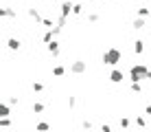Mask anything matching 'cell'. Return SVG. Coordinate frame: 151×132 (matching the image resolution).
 Wrapping results in <instances>:
<instances>
[{
	"label": "cell",
	"mask_w": 151,
	"mask_h": 132,
	"mask_svg": "<svg viewBox=\"0 0 151 132\" xmlns=\"http://www.w3.org/2000/svg\"><path fill=\"white\" fill-rule=\"evenodd\" d=\"M42 26H46V31H48V29H55V26L57 24H53V20H50V18H42V22H40Z\"/></svg>",
	"instance_id": "18"
},
{
	"label": "cell",
	"mask_w": 151,
	"mask_h": 132,
	"mask_svg": "<svg viewBox=\"0 0 151 132\" xmlns=\"http://www.w3.org/2000/svg\"><path fill=\"white\" fill-rule=\"evenodd\" d=\"M53 75H55V77H64V75H66V68L61 66V64L53 66Z\"/></svg>",
	"instance_id": "16"
},
{
	"label": "cell",
	"mask_w": 151,
	"mask_h": 132,
	"mask_svg": "<svg viewBox=\"0 0 151 132\" xmlns=\"http://www.w3.org/2000/svg\"><path fill=\"white\" fill-rule=\"evenodd\" d=\"M134 121H136V125H138V128H147V119H145L142 114H138V117L134 119Z\"/></svg>",
	"instance_id": "20"
},
{
	"label": "cell",
	"mask_w": 151,
	"mask_h": 132,
	"mask_svg": "<svg viewBox=\"0 0 151 132\" xmlns=\"http://www.w3.org/2000/svg\"><path fill=\"white\" fill-rule=\"evenodd\" d=\"M134 53H136V55H142V53H145V42L142 40L134 42Z\"/></svg>",
	"instance_id": "12"
},
{
	"label": "cell",
	"mask_w": 151,
	"mask_h": 132,
	"mask_svg": "<svg viewBox=\"0 0 151 132\" xmlns=\"http://www.w3.org/2000/svg\"><path fill=\"white\" fill-rule=\"evenodd\" d=\"M31 88H33V93H42V90H44V84H42V82H33Z\"/></svg>",
	"instance_id": "23"
},
{
	"label": "cell",
	"mask_w": 151,
	"mask_h": 132,
	"mask_svg": "<svg viewBox=\"0 0 151 132\" xmlns=\"http://www.w3.org/2000/svg\"><path fill=\"white\" fill-rule=\"evenodd\" d=\"M7 46H9V51H20L22 42H20L18 38H9V40H7Z\"/></svg>",
	"instance_id": "9"
},
{
	"label": "cell",
	"mask_w": 151,
	"mask_h": 132,
	"mask_svg": "<svg viewBox=\"0 0 151 132\" xmlns=\"http://www.w3.org/2000/svg\"><path fill=\"white\" fill-rule=\"evenodd\" d=\"M0 128H2V130L11 128V119H9V117H0Z\"/></svg>",
	"instance_id": "19"
},
{
	"label": "cell",
	"mask_w": 151,
	"mask_h": 132,
	"mask_svg": "<svg viewBox=\"0 0 151 132\" xmlns=\"http://www.w3.org/2000/svg\"><path fill=\"white\" fill-rule=\"evenodd\" d=\"M145 26H147V20H145V18H134V22H132L134 31H142Z\"/></svg>",
	"instance_id": "8"
},
{
	"label": "cell",
	"mask_w": 151,
	"mask_h": 132,
	"mask_svg": "<svg viewBox=\"0 0 151 132\" xmlns=\"http://www.w3.org/2000/svg\"><path fill=\"white\" fill-rule=\"evenodd\" d=\"M50 130V125L46 123V121H40L37 125H35V132H48Z\"/></svg>",
	"instance_id": "17"
},
{
	"label": "cell",
	"mask_w": 151,
	"mask_h": 132,
	"mask_svg": "<svg viewBox=\"0 0 151 132\" xmlns=\"http://www.w3.org/2000/svg\"><path fill=\"white\" fill-rule=\"evenodd\" d=\"M88 71V64L83 60H75V62H70V73L72 75H83V73Z\"/></svg>",
	"instance_id": "3"
},
{
	"label": "cell",
	"mask_w": 151,
	"mask_h": 132,
	"mask_svg": "<svg viewBox=\"0 0 151 132\" xmlns=\"http://www.w3.org/2000/svg\"><path fill=\"white\" fill-rule=\"evenodd\" d=\"M81 128L88 132V130H92V128H94V123H92L90 119H83V121H81Z\"/></svg>",
	"instance_id": "21"
},
{
	"label": "cell",
	"mask_w": 151,
	"mask_h": 132,
	"mask_svg": "<svg viewBox=\"0 0 151 132\" xmlns=\"http://www.w3.org/2000/svg\"><path fill=\"white\" fill-rule=\"evenodd\" d=\"M121 60H123V53H121V49H116V46L105 49V51H103V55H101V62L105 66H112V68H116V64Z\"/></svg>",
	"instance_id": "1"
},
{
	"label": "cell",
	"mask_w": 151,
	"mask_h": 132,
	"mask_svg": "<svg viewBox=\"0 0 151 132\" xmlns=\"http://www.w3.org/2000/svg\"><path fill=\"white\" fill-rule=\"evenodd\" d=\"M147 79H149V82H151V71H149V75H147Z\"/></svg>",
	"instance_id": "32"
},
{
	"label": "cell",
	"mask_w": 151,
	"mask_h": 132,
	"mask_svg": "<svg viewBox=\"0 0 151 132\" xmlns=\"http://www.w3.org/2000/svg\"><path fill=\"white\" fill-rule=\"evenodd\" d=\"M31 110H33V112H44V110H46V106L44 104H42V101H33V106H31Z\"/></svg>",
	"instance_id": "15"
},
{
	"label": "cell",
	"mask_w": 151,
	"mask_h": 132,
	"mask_svg": "<svg viewBox=\"0 0 151 132\" xmlns=\"http://www.w3.org/2000/svg\"><path fill=\"white\" fill-rule=\"evenodd\" d=\"M66 24H68V18H64V15H59V18H57V26H59V29H64Z\"/></svg>",
	"instance_id": "25"
},
{
	"label": "cell",
	"mask_w": 151,
	"mask_h": 132,
	"mask_svg": "<svg viewBox=\"0 0 151 132\" xmlns=\"http://www.w3.org/2000/svg\"><path fill=\"white\" fill-rule=\"evenodd\" d=\"M132 93H142V86H140V82H132Z\"/></svg>",
	"instance_id": "24"
},
{
	"label": "cell",
	"mask_w": 151,
	"mask_h": 132,
	"mask_svg": "<svg viewBox=\"0 0 151 132\" xmlns=\"http://www.w3.org/2000/svg\"><path fill=\"white\" fill-rule=\"evenodd\" d=\"M123 79H125V73L121 71V68H112L110 82H112V84H123Z\"/></svg>",
	"instance_id": "4"
},
{
	"label": "cell",
	"mask_w": 151,
	"mask_h": 132,
	"mask_svg": "<svg viewBox=\"0 0 151 132\" xmlns=\"http://www.w3.org/2000/svg\"><path fill=\"white\" fill-rule=\"evenodd\" d=\"M149 13H151V7H140V9H136V18H145V20H147Z\"/></svg>",
	"instance_id": "13"
},
{
	"label": "cell",
	"mask_w": 151,
	"mask_h": 132,
	"mask_svg": "<svg viewBox=\"0 0 151 132\" xmlns=\"http://www.w3.org/2000/svg\"><path fill=\"white\" fill-rule=\"evenodd\" d=\"M0 18H18V11L11 7H2L0 9Z\"/></svg>",
	"instance_id": "6"
},
{
	"label": "cell",
	"mask_w": 151,
	"mask_h": 132,
	"mask_svg": "<svg viewBox=\"0 0 151 132\" xmlns=\"http://www.w3.org/2000/svg\"><path fill=\"white\" fill-rule=\"evenodd\" d=\"M114 2H118V0H114Z\"/></svg>",
	"instance_id": "33"
},
{
	"label": "cell",
	"mask_w": 151,
	"mask_h": 132,
	"mask_svg": "<svg viewBox=\"0 0 151 132\" xmlns=\"http://www.w3.org/2000/svg\"><path fill=\"white\" fill-rule=\"evenodd\" d=\"M72 13H75V15H81V13H83V4L77 2V4H75V9H72Z\"/></svg>",
	"instance_id": "26"
},
{
	"label": "cell",
	"mask_w": 151,
	"mask_h": 132,
	"mask_svg": "<svg viewBox=\"0 0 151 132\" xmlns=\"http://www.w3.org/2000/svg\"><path fill=\"white\" fill-rule=\"evenodd\" d=\"M151 68L147 64H132L129 68V82H140V79H147Z\"/></svg>",
	"instance_id": "2"
},
{
	"label": "cell",
	"mask_w": 151,
	"mask_h": 132,
	"mask_svg": "<svg viewBox=\"0 0 151 132\" xmlns=\"http://www.w3.org/2000/svg\"><path fill=\"white\" fill-rule=\"evenodd\" d=\"M66 106H68V108H75V106H77V99H75V97H68V101H66Z\"/></svg>",
	"instance_id": "28"
},
{
	"label": "cell",
	"mask_w": 151,
	"mask_h": 132,
	"mask_svg": "<svg viewBox=\"0 0 151 132\" xmlns=\"http://www.w3.org/2000/svg\"><path fill=\"white\" fill-rule=\"evenodd\" d=\"M46 51H48L53 57H57V55H59V42H57V40H53L50 44H46Z\"/></svg>",
	"instance_id": "7"
},
{
	"label": "cell",
	"mask_w": 151,
	"mask_h": 132,
	"mask_svg": "<svg viewBox=\"0 0 151 132\" xmlns=\"http://www.w3.org/2000/svg\"><path fill=\"white\" fill-rule=\"evenodd\" d=\"M27 13H29V18H31V20H35V22H42V15H40V11H37L35 7H31Z\"/></svg>",
	"instance_id": "11"
},
{
	"label": "cell",
	"mask_w": 151,
	"mask_h": 132,
	"mask_svg": "<svg viewBox=\"0 0 151 132\" xmlns=\"http://www.w3.org/2000/svg\"><path fill=\"white\" fill-rule=\"evenodd\" d=\"M53 40H55V33H53V29H48L44 35H42V42H44V44H50Z\"/></svg>",
	"instance_id": "14"
},
{
	"label": "cell",
	"mask_w": 151,
	"mask_h": 132,
	"mask_svg": "<svg viewBox=\"0 0 151 132\" xmlns=\"http://www.w3.org/2000/svg\"><path fill=\"white\" fill-rule=\"evenodd\" d=\"M129 123H132V121H129L127 117H121V128H125V130H127V128H129Z\"/></svg>",
	"instance_id": "27"
},
{
	"label": "cell",
	"mask_w": 151,
	"mask_h": 132,
	"mask_svg": "<svg viewBox=\"0 0 151 132\" xmlns=\"http://www.w3.org/2000/svg\"><path fill=\"white\" fill-rule=\"evenodd\" d=\"M145 114H149V117H151V104L147 106V108H145Z\"/></svg>",
	"instance_id": "31"
},
{
	"label": "cell",
	"mask_w": 151,
	"mask_h": 132,
	"mask_svg": "<svg viewBox=\"0 0 151 132\" xmlns=\"http://www.w3.org/2000/svg\"><path fill=\"white\" fill-rule=\"evenodd\" d=\"M0 117H11V106H9L7 101L0 104Z\"/></svg>",
	"instance_id": "10"
},
{
	"label": "cell",
	"mask_w": 151,
	"mask_h": 132,
	"mask_svg": "<svg viewBox=\"0 0 151 132\" xmlns=\"http://www.w3.org/2000/svg\"><path fill=\"white\" fill-rule=\"evenodd\" d=\"M99 20H101V15H99L96 11H90V13H88V22H99Z\"/></svg>",
	"instance_id": "22"
},
{
	"label": "cell",
	"mask_w": 151,
	"mask_h": 132,
	"mask_svg": "<svg viewBox=\"0 0 151 132\" xmlns=\"http://www.w3.org/2000/svg\"><path fill=\"white\" fill-rule=\"evenodd\" d=\"M72 9H75V4L70 2V0H64L59 7V15H64V18H68V15L72 13Z\"/></svg>",
	"instance_id": "5"
},
{
	"label": "cell",
	"mask_w": 151,
	"mask_h": 132,
	"mask_svg": "<svg viewBox=\"0 0 151 132\" xmlns=\"http://www.w3.org/2000/svg\"><path fill=\"white\" fill-rule=\"evenodd\" d=\"M101 132H112V125H107V123H103V125H101Z\"/></svg>",
	"instance_id": "30"
},
{
	"label": "cell",
	"mask_w": 151,
	"mask_h": 132,
	"mask_svg": "<svg viewBox=\"0 0 151 132\" xmlns=\"http://www.w3.org/2000/svg\"><path fill=\"white\" fill-rule=\"evenodd\" d=\"M7 104H9V106H15V104H18V97H9Z\"/></svg>",
	"instance_id": "29"
}]
</instances>
